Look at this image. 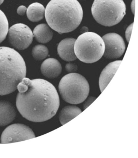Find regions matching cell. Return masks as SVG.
<instances>
[{"label":"cell","instance_id":"6da1fadb","mask_svg":"<svg viewBox=\"0 0 138 158\" xmlns=\"http://www.w3.org/2000/svg\"><path fill=\"white\" fill-rule=\"evenodd\" d=\"M16 104L23 117L30 122H46L53 117L60 104L55 87L46 80L24 78L18 85Z\"/></svg>","mask_w":138,"mask_h":158},{"label":"cell","instance_id":"7a4b0ae2","mask_svg":"<svg viewBox=\"0 0 138 158\" xmlns=\"http://www.w3.org/2000/svg\"><path fill=\"white\" fill-rule=\"evenodd\" d=\"M45 17L48 26L56 31L71 32L81 23L83 9L77 0H51L46 6Z\"/></svg>","mask_w":138,"mask_h":158},{"label":"cell","instance_id":"3957f363","mask_svg":"<svg viewBox=\"0 0 138 158\" xmlns=\"http://www.w3.org/2000/svg\"><path fill=\"white\" fill-rule=\"evenodd\" d=\"M26 74V63L22 56L14 49L0 47V96L15 91Z\"/></svg>","mask_w":138,"mask_h":158},{"label":"cell","instance_id":"277c9868","mask_svg":"<svg viewBox=\"0 0 138 158\" xmlns=\"http://www.w3.org/2000/svg\"><path fill=\"white\" fill-rule=\"evenodd\" d=\"M77 58L85 63H93L102 57L105 43L99 35L93 32H84L77 38L74 45Z\"/></svg>","mask_w":138,"mask_h":158},{"label":"cell","instance_id":"5b68a950","mask_svg":"<svg viewBox=\"0 0 138 158\" xmlns=\"http://www.w3.org/2000/svg\"><path fill=\"white\" fill-rule=\"evenodd\" d=\"M126 9L123 0H94L91 11L98 23L105 27H112L123 19Z\"/></svg>","mask_w":138,"mask_h":158},{"label":"cell","instance_id":"8992f818","mask_svg":"<svg viewBox=\"0 0 138 158\" xmlns=\"http://www.w3.org/2000/svg\"><path fill=\"white\" fill-rule=\"evenodd\" d=\"M59 91L64 101L71 104H79L89 96V84L82 75L70 73L60 81Z\"/></svg>","mask_w":138,"mask_h":158},{"label":"cell","instance_id":"52a82bcc","mask_svg":"<svg viewBox=\"0 0 138 158\" xmlns=\"http://www.w3.org/2000/svg\"><path fill=\"white\" fill-rule=\"evenodd\" d=\"M8 41L13 47L22 50L27 49L32 43L33 32L30 28L23 23L15 24L9 28Z\"/></svg>","mask_w":138,"mask_h":158},{"label":"cell","instance_id":"ba28073f","mask_svg":"<svg viewBox=\"0 0 138 158\" xmlns=\"http://www.w3.org/2000/svg\"><path fill=\"white\" fill-rule=\"evenodd\" d=\"M35 137L34 132L28 126L23 124H14L4 130L1 135V143H13L32 139Z\"/></svg>","mask_w":138,"mask_h":158},{"label":"cell","instance_id":"9c48e42d","mask_svg":"<svg viewBox=\"0 0 138 158\" xmlns=\"http://www.w3.org/2000/svg\"><path fill=\"white\" fill-rule=\"evenodd\" d=\"M105 43L104 56L108 59L120 57L125 50V42L123 37L116 33H108L102 37Z\"/></svg>","mask_w":138,"mask_h":158},{"label":"cell","instance_id":"30bf717a","mask_svg":"<svg viewBox=\"0 0 138 158\" xmlns=\"http://www.w3.org/2000/svg\"><path fill=\"white\" fill-rule=\"evenodd\" d=\"M76 40L73 38L64 39L61 41L57 47L58 55L62 60L67 62L73 61L76 60V56L74 50V43Z\"/></svg>","mask_w":138,"mask_h":158},{"label":"cell","instance_id":"8fae6325","mask_svg":"<svg viewBox=\"0 0 138 158\" xmlns=\"http://www.w3.org/2000/svg\"><path fill=\"white\" fill-rule=\"evenodd\" d=\"M62 65L60 62L53 58L45 60L40 66V71L43 75L50 79L58 77L62 73Z\"/></svg>","mask_w":138,"mask_h":158},{"label":"cell","instance_id":"7c38bea8","mask_svg":"<svg viewBox=\"0 0 138 158\" xmlns=\"http://www.w3.org/2000/svg\"><path fill=\"white\" fill-rule=\"evenodd\" d=\"M121 63V60H116L111 62L104 69L100 74L99 80V85L101 92H102L104 91L110 82L113 77L117 72L118 69L119 68Z\"/></svg>","mask_w":138,"mask_h":158},{"label":"cell","instance_id":"4fadbf2b","mask_svg":"<svg viewBox=\"0 0 138 158\" xmlns=\"http://www.w3.org/2000/svg\"><path fill=\"white\" fill-rule=\"evenodd\" d=\"M16 111L8 101H0V126L8 125L15 119Z\"/></svg>","mask_w":138,"mask_h":158},{"label":"cell","instance_id":"5bb4252c","mask_svg":"<svg viewBox=\"0 0 138 158\" xmlns=\"http://www.w3.org/2000/svg\"><path fill=\"white\" fill-rule=\"evenodd\" d=\"M32 32L36 41L39 43H48L53 37V32L51 28L46 24H38L34 28Z\"/></svg>","mask_w":138,"mask_h":158},{"label":"cell","instance_id":"9a60e30c","mask_svg":"<svg viewBox=\"0 0 138 158\" xmlns=\"http://www.w3.org/2000/svg\"><path fill=\"white\" fill-rule=\"evenodd\" d=\"M44 6L38 2L33 3L28 6L27 16L30 21L38 22L44 18L45 15Z\"/></svg>","mask_w":138,"mask_h":158},{"label":"cell","instance_id":"2e32d148","mask_svg":"<svg viewBox=\"0 0 138 158\" xmlns=\"http://www.w3.org/2000/svg\"><path fill=\"white\" fill-rule=\"evenodd\" d=\"M82 113V110L76 106H67L62 109L60 114V123L66 124Z\"/></svg>","mask_w":138,"mask_h":158},{"label":"cell","instance_id":"e0dca14e","mask_svg":"<svg viewBox=\"0 0 138 158\" xmlns=\"http://www.w3.org/2000/svg\"><path fill=\"white\" fill-rule=\"evenodd\" d=\"M49 55V50L48 48L42 45L38 44L35 46L32 50V57L37 60H44Z\"/></svg>","mask_w":138,"mask_h":158},{"label":"cell","instance_id":"ac0fdd59","mask_svg":"<svg viewBox=\"0 0 138 158\" xmlns=\"http://www.w3.org/2000/svg\"><path fill=\"white\" fill-rule=\"evenodd\" d=\"M9 30L8 19L4 13L0 10V43L6 38Z\"/></svg>","mask_w":138,"mask_h":158},{"label":"cell","instance_id":"d6986e66","mask_svg":"<svg viewBox=\"0 0 138 158\" xmlns=\"http://www.w3.org/2000/svg\"><path fill=\"white\" fill-rule=\"evenodd\" d=\"M65 69L69 73H73L77 70V66L73 63H68L66 65Z\"/></svg>","mask_w":138,"mask_h":158},{"label":"cell","instance_id":"ffe728a7","mask_svg":"<svg viewBox=\"0 0 138 158\" xmlns=\"http://www.w3.org/2000/svg\"><path fill=\"white\" fill-rule=\"evenodd\" d=\"M133 25V24H131L127 28L126 31V39L127 40L128 42H129V41H130V37H131V33H132Z\"/></svg>","mask_w":138,"mask_h":158},{"label":"cell","instance_id":"44dd1931","mask_svg":"<svg viewBox=\"0 0 138 158\" xmlns=\"http://www.w3.org/2000/svg\"><path fill=\"white\" fill-rule=\"evenodd\" d=\"M27 10V8L26 6H21L17 8V13L20 16H23L24 15H25Z\"/></svg>","mask_w":138,"mask_h":158},{"label":"cell","instance_id":"7402d4cb","mask_svg":"<svg viewBox=\"0 0 138 158\" xmlns=\"http://www.w3.org/2000/svg\"><path fill=\"white\" fill-rule=\"evenodd\" d=\"M131 9H132L133 14H134V10H135V0H133L131 3Z\"/></svg>","mask_w":138,"mask_h":158},{"label":"cell","instance_id":"603a6c76","mask_svg":"<svg viewBox=\"0 0 138 158\" xmlns=\"http://www.w3.org/2000/svg\"><path fill=\"white\" fill-rule=\"evenodd\" d=\"M4 0H0V5L3 3V2H4Z\"/></svg>","mask_w":138,"mask_h":158}]
</instances>
